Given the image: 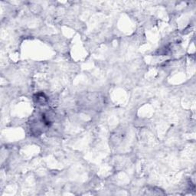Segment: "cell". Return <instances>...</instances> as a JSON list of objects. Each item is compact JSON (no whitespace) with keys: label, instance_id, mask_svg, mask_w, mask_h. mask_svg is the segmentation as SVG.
<instances>
[{"label":"cell","instance_id":"cell-1","mask_svg":"<svg viewBox=\"0 0 196 196\" xmlns=\"http://www.w3.org/2000/svg\"><path fill=\"white\" fill-rule=\"evenodd\" d=\"M36 102L39 105H45L47 102H48V99H47V97L44 94H38L36 95Z\"/></svg>","mask_w":196,"mask_h":196}]
</instances>
